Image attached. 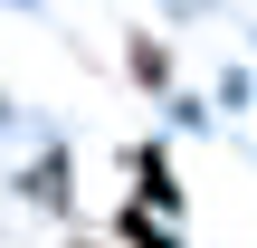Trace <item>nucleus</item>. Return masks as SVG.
I'll return each instance as SVG.
<instances>
[{"mask_svg":"<svg viewBox=\"0 0 257 248\" xmlns=\"http://www.w3.org/2000/svg\"><path fill=\"white\" fill-rule=\"evenodd\" d=\"M114 239H124V248H181V239H172V220H153V210H134V201L114 210Z\"/></svg>","mask_w":257,"mask_h":248,"instance_id":"nucleus-2","label":"nucleus"},{"mask_svg":"<svg viewBox=\"0 0 257 248\" xmlns=\"http://www.w3.org/2000/svg\"><path fill=\"white\" fill-rule=\"evenodd\" d=\"M134 172H143V182H134V210L172 220V210H181V182H172V153H162V143H143V153H134Z\"/></svg>","mask_w":257,"mask_h":248,"instance_id":"nucleus-1","label":"nucleus"}]
</instances>
